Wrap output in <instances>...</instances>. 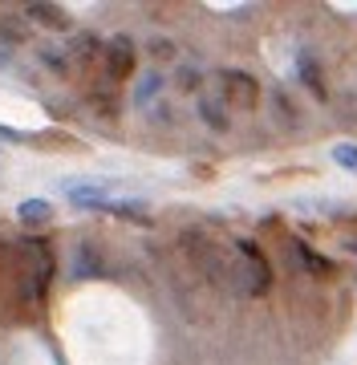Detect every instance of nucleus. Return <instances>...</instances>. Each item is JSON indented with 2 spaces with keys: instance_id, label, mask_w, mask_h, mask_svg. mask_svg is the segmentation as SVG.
<instances>
[{
  "instance_id": "1",
  "label": "nucleus",
  "mask_w": 357,
  "mask_h": 365,
  "mask_svg": "<svg viewBox=\"0 0 357 365\" xmlns=\"http://www.w3.org/2000/svg\"><path fill=\"white\" fill-rule=\"evenodd\" d=\"M21 256H25V304H45L49 297V284H53V248L45 240H21Z\"/></svg>"
},
{
  "instance_id": "2",
  "label": "nucleus",
  "mask_w": 357,
  "mask_h": 365,
  "mask_svg": "<svg viewBox=\"0 0 357 365\" xmlns=\"http://www.w3.org/2000/svg\"><path fill=\"white\" fill-rule=\"evenodd\" d=\"M236 256H239V264L232 268L236 272V288L244 297H264L268 284H272V268H268L264 252L256 248L252 240H236Z\"/></svg>"
},
{
  "instance_id": "3",
  "label": "nucleus",
  "mask_w": 357,
  "mask_h": 365,
  "mask_svg": "<svg viewBox=\"0 0 357 365\" xmlns=\"http://www.w3.org/2000/svg\"><path fill=\"white\" fill-rule=\"evenodd\" d=\"M134 69H138V45H134V37H126V33L110 37L102 45V78L110 86H122L126 78H134Z\"/></svg>"
},
{
  "instance_id": "4",
  "label": "nucleus",
  "mask_w": 357,
  "mask_h": 365,
  "mask_svg": "<svg viewBox=\"0 0 357 365\" xmlns=\"http://www.w3.org/2000/svg\"><path fill=\"white\" fill-rule=\"evenodd\" d=\"M219 102H224L227 110H256L260 86H256V78L244 73V69H224V73H219Z\"/></svg>"
},
{
  "instance_id": "5",
  "label": "nucleus",
  "mask_w": 357,
  "mask_h": 365,
  "mask_svg": "<svg viewBox=\"0 0 357 365\" xmlns=\"http://www.w3.org/2000/svg\"><path fill=\"white\" fill-rule=\"evenodd\" d=\"M102 45L106 41L98 37V33H73V37L66 41V57H69V69H90L93 61H102Z\"/></svg>"
},
{
  "instance_id": "6",
  "label": "nucleus",
  "mask_w": 357,
  "mask_h": 365,
  "mask_svg": "<svg viewBox=\"0 0 357 365\" xmlns=\"http://www.w3.org/2000/svg\"><path fill=\"white\" fill-rule=\"evenodd\" d=\"M66 199L78 211H106L110 187H102V182H66Z\"/></svg>"
},
{
  "instance_id": "7",
  "label": "nucleus",
  "mask_w": 357,
  "mask_h": 365,
  "mask_svg": "<svg viewBox=\"0 0 357 365\" xmlns=\"http://www.w3.org/2000/svg\"><path fill=\"white\" fill-rule=\"evenodd\" d=\"M69 268H73L69 276L90 280V276H102V272H106V256L98 252V244H93V240H78V244H73V264H69Z\"/></svg>"
},
{
  "instance_id": "8",
  "label": "nucleus",
  "mask_w": 357,
  "mask_h": 365,
  "mask_svg": "<svg viewBox=\"0 0 357 365\" xmlns=\"http://www.w3.org/2000/svg\"><path fill=\"white\" fill-rule=\"evenodd\" d=\"M29 21V25H45V29H53V33H69L73 29V16L61 9V4H25V13H21Z\"/></svg>"
},
{
  "instance_id": "9",
  "label": "nucleus",
  "mask_w": 357,
  "mask_h": 365,
  "mask_svg": "<svg viewBox=\"0 0 357 365\" xmlns=\"http://www.w3.org/2000/svg\"><path fill=\"white\" fill-rule=\"evenodd\" d=\"M57 207L49 203V199H21V207H16V220L25 223V227H45V223H53Z\"/></svg>"
},
{
  "instance_id": "10",
  "label": "nucleus",
  "mask_w": 357,
  "mask_h": 365,
  "mask_svg": "<svg viewBox=\"0 0 357 365\" xmlns=\"http://www.w3.org/2000/svg\"><path fill=\"white\" fill-rule=\"evenodd\" d=\"M199 118H203V126H212L215 134H227V126H232L227 106L219 102V93H203V98H199Z\"/></svg>"
},
{
  "instance_id": "11",
  "label": "nucleus",
  "mask_w": 357,
  "mask_h": 365,
  "mask_svg": "<svg viewBox=\"0 0 357 365\" xmlns=\"http://www.w3.org/2000/svg\"><path fill=\"white\" fill-rule=\"evenodd\" d=\"M0 41H4V49H9V45H29V41H33V25H29L21 13L0 16Z\"/></svg>"
},
{
  "instance_id": "12",
  "label": "nucleus",
  "mask_w": 357,
  "mask_h": 365,
  "mask_svg": "<svg viewBox=\"0 0 357 365\" xmlns=\"http://www.w3.org/2000/svg\"><path fill=\"white\" fill-rule=\"evenodd\" d=\"M296 73H301V81L313 90V98L317 102H325L329 93H325V81H321V66H317V57H309V53H301L296 57Z\"/></svg>"
},
{
  "instance_id": "13",
  "label": "nucleus",
  "mask_w": 357,
  "mask_h": 365,
  "mask_svg": "<svg viewBox=\"0 0 357 365\" xmlns=\"http://www.w3.org/2000/svg\"><path fill=\"white\" fill-rule=\"evenodd\" d=\"M162 86H167V78H162L159 69L143 73V78H138V86H134V106H138V110H143V106H150L162 93Z\"/></svg>"
},
{
  "instance_id": "14",
  "label": "nucleus",
  "mask_w": 357,
  "mask_h": 365,
  "mask_svg": "<svg viewBox=\"0 0 357 365\" xmlns=\"http://www.w3.org/2000/svg\"><path fill=\"white\" fill-rule=\"evenodd\" d=\"M292 248H296V256H301V264L309 268V272H317V276H329L333 272V264L321 256V252H313L304 240H292Z\"/></svg>"
},
{
  "instance_id": "15",
  "label": "nucleus",
  "mask_w": 357,
  "mask_h": 365,
  "mask_svg": "<svg viewBox=\"0 0 357 365\" xmlns=\"http://www.w3.org/2000/svg\"><path fill=\"white\" fill-rule=\"evenodd\" d=\"M333 163L345 167L349 175H357V143H337L333 146Z\"/></svg>"
},
{
  "instance_id": "16",
  "label": "nucleus",
  "mask_w": 357,
  "mask_h": 365,
  "mask_svg": "<svg viewBox=\"0 0 357 365\" xmlns=\"http://www.w3.org/2000/svg\"><path fill=\"white\" fill-rule=\"evenodd\" d=\"M150 53H155L159 61H167V57H175V41H167V37H155V41H150Z\"/></svg>"
},
{
  "instance_id": "17",
  "label": "nucleus",
  "mask_w": 357,
  "mask_h": 365,
  "mask_svg": "<svg viewBox=\"0 0 357 365\" xmlns=\"http://www.w3.org/2000/svg\"><path fill=\"white\" fill-rule=\"evenodd\" d=\"M179 90H199V69L187 66L183 73H179Z\"/></svg>"
},
{
  "instance_id": "18",
  "label": "nucleus",
  "mask_w": 357,
  "mask_h": 365,
  "mask_svg": "<svg viewBox=\"0 0 357 365\" xmlns=\"http://www.w3.org/2000/svg\"><path fill=\"white\" fill-rule=\"evenodd\" d=\"M0 138H4V143H25V134L13 130V126H4V122H0Z\"/></svg>"
},
{
  "instance_id": "19",
  "label": "nucleus",
  "mask_w": 357,
  "mask_h": 365,
  "mask_svg": "<svg viewBox=\"0 0 357 365\" xmlns=\"http://www.w3.org/2000/svg\"><path fill=\"white\" fill-rule=\"evenodd\" d=\"M0 66H9V49L4 45H0Z\"/></svg>"
},
{
  "instance_id": "20",
  "label": "nucleus",
  "mask_w": 357,
  "mask_h": 365,
  "mask_svg": "<svg viewBox=\"0 0 357 365\" xmlns=\"http://www.w3.org/2000/svg\"><path fill=\"white\" fill-rule=\"evenodd\" d=\"M349 248H353V252H357V240H353V244H349Z\"/></svg>"
}]
</instances>
